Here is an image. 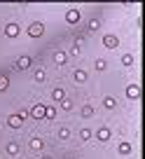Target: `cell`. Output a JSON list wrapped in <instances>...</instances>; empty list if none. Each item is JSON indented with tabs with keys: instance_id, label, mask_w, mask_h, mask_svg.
<instances>
[{
	"instance_id": "obj_5",
	"label": "cell",
	"mask_w": 145,
	"mask_h": 159,
	"mask_svg": "<svg viewBox=\"0 0 145 159\" xmlns=\"http://www.w3.org/2000/svg\"><path fill=\"white\" fill-rule=\"evenodd\" d=\"M96 138L103 140V143H108V140H110V129H108V126H101V129L96 131Z\"/></svg>"
},
{
	"instance_id": "obj_2",
	"label": "cell",
	"mask_w": 145,
	"mask_h": 159,
	"mask_svg": "<svg viewBox=\"0 0 145 159\" xmlns=\"http://www.w3.org/2000/svg\"><path fill=\"white\" fill-rule=\"evenodd\" d=\"M45 110H47V105H42V103H35L33 108L28 110V112H30V117H35V119H45Z\"/></svg>"
},
{
	"instance_id": "obj_11",
	"label": "cell",
	"mask_w": 145,
	"mask_h": 159,
	"mask_svg": "<svg viewBox=\"0 0 145 159\" xmlns=\"http://www.w3.org/2000/svg\"><path fill=\"white\" fill-rule=\"evenodd\" d=\"M66 61H68V54H66V52H54V63L63 66Z\"/></svg>"
},
{
	"instance_id": "obj_18",
	"label": "cell",
	"mask_w": 145,
	"mask_h": 159,
	"mask_svg": "<svg viewBox=\"0 0 145 159\" xmlns=\"http://www.w3.org/2000/svg\"><path fill=\"white\" fill-rule=\"evenodd\" d=\"M33 77H35V82H45V77H47V75H45V70H42V68H38Z\"/></svg>"
},
{
	"instance_id": "obj_25",
	"label": "cell",
	"mask_w": 145,
	"mask_h": 159,
	"mask_svg": "<svg viewBox=\"0 0 145 159\" xmlns=\"http://www.w3.org/2000/svg\"><path fill=\"white\" fill-rule=\"evenodd\" d=\"M98 26H101V21H98V19H91L87 28H89V30H98Z\"/></svg>"
},
{
	"instance_id": "obj_14",
	"label": "cell",
	"mask_w": 145,
	"mask_h": 159,
	"mask_svg": "<svg viewBox=\"0 0 145 159\" xmlns=\"http://www.w3.org/2000/svg\"><path fill=\"white\" fill-rule=\"evenodd\" d=\"M28 145H30V150H42V145H45V143H42L40 138H30Z\"/></svg>"
},
{
	"instance_id": "obj_17",
	"label": "cell",
	"mask_w": 145,
	"mask_h": 159,
	"mask_svg": "<svg viewBox=\"0 0 145 159\" xmlns=\"http://www.w3.org/2000/svg\"><path fill=\"white\" fill-rule=\"evenodd\" d=\"M120 152L122 154H129L131 152V143H129V140H122V143H120Z\"/></svg>"
},
{
	"instance_id": "obj_21",
	"label": "cell",
	"mask_w": 145,
	"mask_h": 159,
	"mask_svg": "<svg viewBox=\"0 0 145 159\" xmlns=\"http://www.w3.org/2000/svg\"><path fill=\"white\" fill-rule=\"evenodd\" d=\"M91 136H94V134H91V129H82L80 131V138L82 140H91Z\"/></svg>"
},
{
	"instance_id": "obj_10",
	"label": "cell",
	"mask_w": 145,
	"mask_h": 159,
	"mask_svg": "<svg viewBox=\"0 0 145 159\" xmlns=\"http://www.w3.org/2000/svg\"><path fill=\"white\" fill-rule=\"evenodd\" d=\"M63 98H66V91L61 87H54L52 89V101H63Z\"/></svg>"
},
{
	"instance_id": "obj_9",
	"label": "cell",
	"mask_w": 145,
	"mask_h": 159,
	"mask_svg": "<svg viewBox=\"0 0 145 159\" xmlns=\"http://www.w3.org/2000/svg\"><path fill=\"white\" fill-rule=\"evenodd\" d=\"M5 35L7 38H16V35H19V26L16 24H7L5 26Z\"/></svg>"
},
{
	"instance_id": "obj_20",
	"label": "cell",
	"mask_w": 145,
	"mask_h": 159,
	"mask_svg": "<svg viewBox=\"0 0 145 159\" xmlns=\"http://www.w3.org/2000/svg\"><path fill=\"white\" fill-rule=\"evenodd\" d=\"M103 105H105V108H108V110H112V108H115V98H112V96H105V101H103Z\"/></svg>"
},
{
	"instance_id": "obj_13",
	"label": "cell",
	"mask_w": 145,
	"mask_h": 159,
	"mask_svg": "<svg viewBox=\"0 0 145 159\" xmlns=\"http://www.w3.org/2000/svg\"><path fill=\"white\" fill-rule=\"evenodd\" d=\"M73 77H75V82H80V84H82V82H87V73H84V70H80V68L73 73Z\"/></svg>"
},
{
	"instance_id": "obj_1",
	"label": "cell",
	"mask_w": 145,
	"mask_h": 159,
	"mask_svg": "<svg viewBox=\"0 0 145 159\" xmlns=\"http://www.w3.org/2000/svg\"><path fill=\"white\" fill-rule=\"evenodd\" d=\"M42 33H45V26H42L40 21H33V24L28 26V35L30 38H40Z\"/></svg>"
},
{
	"instance_id": "obj_12",
	"label": "cell",
	"mask_w": 145,
	"mask_h": 159,
	"mask_svg": "<svg viewBox=\"0 0 145 159\" xmlns=\"http://www.w3.org/2000/svg\"><path fill=\"white\" fill-rule=\"evenodd\" d=\"M5 150H7V154H12V157H14V154H19V143H14V140H10Z\"/></svg>"
},
{
	"instance_id": "obj_16",
	"label": "cell",
	"mask_w": 145,
	"mask_h": 159,
	"mask_svg": "<svg viewBox=\"0 0 145 159\" xmlns=\"http://www.w3.org/2000/svg\"><path fill=\"white\" fill-rule=\"evenodd\" d=\"M56 117V108L54 105H47V110H45V119H54Z\"/></svg>"
},
{
	"instance_id": "obj_6",
	"label": "cell",
	"mask_w": 145,
	"mask_h": 159,
	"mask_svg": "<svg viewBox=\"0 0 145 159\" xmlns=\"http://www.w3.org/2000/svg\"><path fill=\"white\" fill-rule=\"evenodd\" d=\"M66 21L68 24H77L80 21V10H68L66 12Z\"/></svg>"
},
{
	"instance_id": "obj_3",
	"label": "cell",
	"mask_w": 145,
	"mask_h": 159,
	"mask_svg": "<svg viewBox=\"0 0 145 159\" xmlns=\"http://www.w3.org/2000/svg\"><path fill=\"white\" fill-rule=\"evenodd\" d=\"M14 66H16V68H19V70H28L30 66H33V59H30V56H19Z\"/></svg>"
},
{
	"instance_id": "obj_15",
	"label": "cell",
	"mask_w": 145,
	"mask_h": 159,
	"mask_svg": "<svg viewBox=\"0 0 145 159\" xmlns=\"http://www.w3.org/2000/svg\"><path fill=\"white\" fill-rule=\"evenodd\" d=\"M134 54H124V56H122V66H126V68H129V66H134Z\"/></svg>"
},
{
	"instance_id": "obj_27",
	"label": "cell",
	"mask_w": 145,
	"mask_h": 159,
	"mask_svg": "<svg viewBox=\"0 0 145 159\" xmlns=\"http://www.w3.org/2000/svg\"><path fill=\"white\" fill-rule=\"evenodd\" d=\"M42 159H52V157H42Z\"/></svg>"
},
{
	"instance_id": "obj_19",
	"label": "cell",
	"mask_w": 145,
	"mask_h": 159,
	"mask_svg": "<svg viewBox=\"0 0 145 159\" xmlns=\"http://www.w3.org/2000/svg\"><path fill=\"white\" fill-rule=\"evenodd\" d=\"M59 138H61V140H68V138H70V129L61 126V129H59Z\"/></svg>"
},
{
	"instance_id": "obj_8",
	"label": "cell",
	"mask_w": 145,
	"mask_h": 159,
	"mask_svg": "<svg viewBox=\"0 0 145 159\" xmlns=\"http://www.w3.org/2000/svg\"><path fill=\"white\" fill-rule=\"evenodd\" d=\"M103 45L108 47V49H115V47L120 45V40H117L115 35H105V38H103Z\"/></svg>"
},
{
	"instance_id": "obj_26",
	"label": "cell",
	"mask_w": 145,
	"mask_h": 159,
	"mask_svg": "<svg viewBox=\"0 0 145 159\" xmlns=\"http://www.w3.org/2000/svg\"><path fill=\"white\" fill-rule=\"evenodd\" d=\"M61 108H63V110H73V103H70L68 98H63V101H61Z\"/></svg>"
},
{
	"instance_id": "obj_22",
	"label": "cell",
	"mask_w": 145,
	"mask_h": 159,
	"mask_svg": "<svg viewBox=\"0 0 145 159\" xmlns=\"http://www.w3.org/2000/svg\"><path fill=\"white\" fill-rule=\"evenodd\" d=\"M7 87H10V80H7L5 75H0V91H5Z\"/></svg>"
},
{
	"instance_id": "obj_23",
	"label": "cell",
	"mask_w": 145,
	"mask_h": 159,
	"mask_svg": "<svg viewBox=\"0 0 145 159\" xmlns=\"http://www.w3.org/2000/svg\"><path fill=\"white\" fill-rule=\"evenodd\" d=\"M94 68H96V70H105V68H108V63H105V61H103V59H96V63H94Z\"/></svg>"
},
{
	"instance_id": "obj_7",
	"label": "cell",
	"mask_w": 145,
	"mask_h": 159,
	"mask_svg": "<svg viewBox=\"0 0 145 159\" xmlns=\"http://www.w3.org/2000/svg\"><path fill=\"white\" fill-rule=\"evenodd\" d=\"M21 115H10V117H7V126H12V129H19L21 126Z\"/></svg>"
},
{
	"instance_id": "obj_24",
	"label": "cell",
	"mask_w": 145,
	"mask_h": 159,
	"mask_svg": "<svg viewBox=\"0 0 145 159\" xmlns=\"http://www.w3.org/2000/svg\"><path fill=\"white\" fill-rule=\"evenodd\" d=\"M91 115H94V108H91V105H84V108H82V117H91Z\"/></svg>"
},
{
	"instance_id": "obj_4",
	"label": "cell",
	"mask_w": 145,
	"mask_h": 159,
	"mask_svg": "<svg viewBox=\"0 0 145 159\" xmlns=\"http://www.w3.org/2000/svg\"><path fill=\"white\" fill-rule=\"evenodd\" d=\"M126 96H129V98H140V87L138 84H129V87H126Z\"/></svg>"
}]
</instances>
